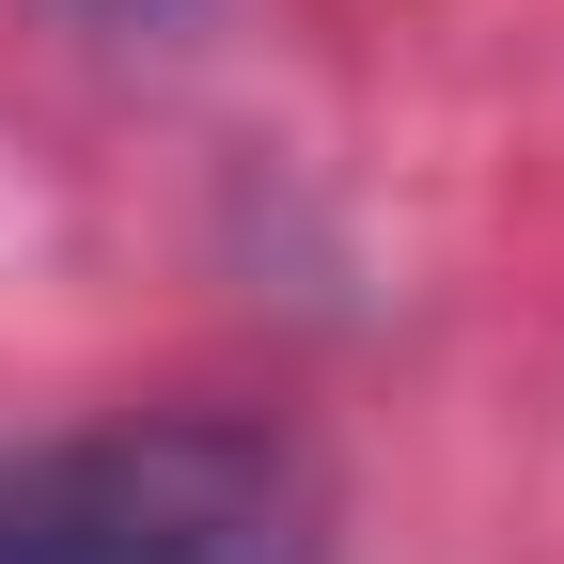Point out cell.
<instances>
[{
    "label": "cell",
    "instance_id": "obj_1",
    "mask_svg": "<svg viewBox=\"0 0 564 564\" xmlns=\"http://www.w3.org/2000/svg\"><path fill=\"white\" fill-rule=\"evenodd\" d=\"M0 564H329V502L282 423L141 408L0 470Z\"/></svg>",
    "mask_w": 564,
    "mask_h": 564
}]
</instances>
